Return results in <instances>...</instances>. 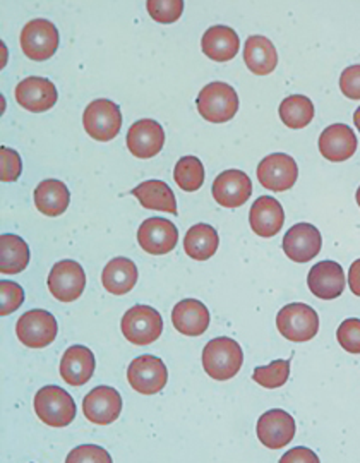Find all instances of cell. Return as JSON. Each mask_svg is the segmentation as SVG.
Returning <instances> with one entry per match:
<instances>
[{
  "label": "cell",
  "mask_w": 360,
  "mask_h": 463,
  "mask_svg": "<svg viewBox=\"0 0 360 463\" xmlns=\"http://www.w3.org/2000/svg\"><path fill=\"white\" fill-rule=\"evenodd\" d=\"M244 364L241 345L229 336H218L203 350V367L214 381H229L237 376Z\"/></svg>",
  "instance_id": "1"
},
{
  "label": "cell",
  "mask_w": 360,
  "mask_h": 463,
  "mask_svg": "<svg viewBox=\"0 0 360 463\" xmlns=\"http://www.w3.org/2000/svg\"><path fill=\"white\" fill-rule=\"evenodd\" d=\"M74 398L64 388L49 384L34 395V412L50 428H67L76 419Z\"/></svg>",
  "instance_id": "2"
},
{
  "label": "cell",
  "mask_w": 360,
  "mask_h": 463,
  "mask_svg": "<svg viewBox=\"0 0 360 463\" xmlns=\"http://www.w3.org/2000/svg\"><path fill=\"white\" fill-rule=\"evenodd\" d=\"M197 112L212 124H223L237 116L239 95L227 83L214 81L206 84L196 99Z\"/></svg>",
  "instance_id": "3"
},
{
  "label": "cell",
  "mask_w": 360,
  "mask_h": 463,
  "mask_svg": "<svg viewBox=\"0 0 360 463\" xmlns=\"http://www.w3.org/2000/svg\"><path fill=\"white\" fill-rule=\"evenodd\" d=\"M277 328L283 338L295 344H304L317 335L319 316L311 306L294 302L281 307V311L277 316Z\"/></svg>",
  "instance_id": "4"
},
{
  "label": "cell",
  "mask_w": 360,
  "mask_h": 463,
  "mask_svg": "<svg viewBox=\"0 0 360 463\" xmlns=\"http://www.w3.org/2000/svg\"><path fill=\"white\" fill-rule=\"evenodd\" d=\"M120 328L132 345H149L160 338L164 319L155 307L139 304L122 316Z\"/></svg>",
  "instance_id": "5"
},
{
  "label": "cell",
  "mask_w": 360,
  "mask_h": 463,
  "mask_svg": "<svg viewBox=\"0 0 360 463\" xmlns=\"http://www.w3.org/2000/svg\"><path fill=\"white\" fill-rule=\"evenodd\" d=\"M84 131L95 141H112L122 128V114L118 105L110 99L91 101L82 114Z\"/></svg>",
  "instance_id": "6"
},
{
  "label": "cell",
  "mask_w": 360,
  "mask_h": 463,
  "mask_svg": "<svg viewBox=\"0 0 360 463\" xmlns=\"http://www.w3.org/2000/svg\"><path fill=\"white\" fill-rule=\"evenodd\" d=\"M59 30L47 19H33L21 32V49L36 62L49 61L59 49Z\"/></svg>",
  "instance_id": "7"
},
{
  "label": "cell",
  "mask_w": 360,
  "mask_h": 463,
  "mask_svg": "<svg viewBox=\"0 0 360 463\" xmlns=\"http://www.w3.org/2000/svg\"><path fill=\"white\" fill-rule=\"evenodd\" d=\"M59 325L53 316L43 309L28 311L17 319V340L30 348H45L55 342Z\"/></svg>",
  "instance_id": "8"
},
{
  "label": "cell",
  "mask_w": 360,
  "mask_h": 463,
  "mask_svg": "<svg viewBox=\"0 0 360 463\" xmlns=\"http://www.w3.org/2000/svg\"><path fill=\"white\" fill-rule=\"evenodd\" d=\"M128 381L137 393L155 395L162 392L168 383V369L160 357L141 355L129 364Z\"/></svg>",
  "instance_id": "9"
},
{
  "label": "cell",
  "mask_w": 360,
  "mask_h": 463,
  "mask_svg": "<svg viewBox=\"0 0 360 463\" xmlns=\"http://www.w3.org/2000/svg\"><path fill=\"white\" fill-rule=\"evenodd\" d=\"M50 294L61 302H74L86 288V273L78 261L62 260L50 269Z\"/></svg>",
  "instance_id": "10"
},
{
  "label": "cell",
  "mask_w": 360,
  "mask_h": 463,
  "mask_svg": "<svg viewBox=\"0 0 360 463\" xmlns=\"http://www.w3.org/2000/svg\"><path fill=\"white\" fill-rule=\"evenodd\" d=\"M298 177L297 162L287 153H273L262 158L258 165V179L264 189L285 193L294 187Z\"/></svg>",
  "instance_id": "11"
},
{
  "label": "cell",
  "mask_w": 360,
  "mask_h": 463,
  "mask_svg": "<svg viewBox=\"0 0 360 463\" xmlns=\"http://www.w3.org/2000/svg\"><path fill=\"white\" fill-rule=\"evenodd\" d=\"M82 412L91 424H114L122 412V397L112 386H97L82 400Z\"/></svg>",
  "instance_id": "12"
},
{
  "label": "cell",
  "mask_w": 360,
  "mask_h": 463,
  "mask_svg": "<svg viewBox=\"0 0 360 463\" xmlns=\"http://www.w3.org/2000/svg\"><path fill=\"white\" fill-rule=\"evenodd\" d=\"M137 242L147 254L164 256L177 246L179 231L166 218H147L137 231Z\"/></svg>",
  "instance_id": "13"
},
{
  "label": "cell",
  "mask_w": 360,
  "mask_h": 463,
  "mask_svg": "<svg viewBox=\"0 0 360 463\" xmlns=\"http://www.w3.org/2000/svg\"><path fill=\"white\" fill-rule=\"evenodd\" d=\"M281 246L289 260L295 263H308L321 252V232L311 223H297L285 233Z\"/></svg>",
  "instance_id": "14"
},
{
  "label": "cell",
  "mask_w": 360,
  "mask_h": 463,
  "mask_svg": "<svg viewBox=\"0 0 360 463\" xmlns=\"http://www.w3.org/2000/svg\"><path fill=\"white\" fill-rule=\"evenodd\" d=\"M126 143L136 158H153L164 149V128L153 118H141L129 128Z\"/></svg>",
  "instance_id": "15"
},
{
  "label": "cell",
  "mask_w": 360,
  "mask_h": 463,
  "mask_svg": "<svg viewBox=\"0 0 360 463\" xmlns=\"http://www.w3.org/2000/svg\"><path fill=\"white\" fill-rule=\"evenodd\" d=\"M213 198L223 208H239L252 194V183L242 170H225L214 179Z\"/></svg>",
  "instance_id": "16"
},
{
  "label": "cell",
  "mask_w": 360,
  "mask_h": 463,
  "mask_svg": "<svg viewBox=\"0 0 360 463\" xmlns=\"http://www.w3.org/2000/svg\"><path fill=\"white\" fill-rule=\"evenodd\" d=\"M256 430L264 447L270 449H281L294 439V417L279 409L268 411L260 417Z\"/></svg>",
  "instance_id": "17"
},
{
  "label": "cell",
  "mask_w": 360,
  "mask_h": 463,
  "mask_svg": "<svg viewBox=\"0 0 360 463\" xmlns=\"http://www.w3.org/2000/svg\"><path fill=\"white\" fill-rule=\"evenodd\" d=\"M16 101L28 112L42 114L50 110L57 103V88L45 78H26L17 84L14 91Z\"/></svg>",
  "instance_id": "18"
},
{
  "label": "cell",
  "mask_w": 360,
  "mask_h": 463,
  "mask_svg": "<svg viewBox=\"0 0 360 463\" xmlns=\"http://www.w3.org/2000/svg\"><path fill=\"white\" fill-rule=\"evenodd\" d=\"M308 285L312 296L321 300H335L344 294L346 285L344 268L335 261H319L309 269Z\"/></svg>",
  "instance_id": "19"
},
{
  "label": "cell",
  "mask_w": 360,
  "mask_h": 463,
  "mask_svg": "<svg viewBox=\"0 0 360 463\" xmlns=\"http://www.w3.org/2000/svg\"><path fill=\"white\" fill-rule=\"evenodd\" d=\"M319 153L327 162L340 164L352 158L357 151V136L346 124H333L319 136Z\"/></svg>",
  "instance_id": "20"
},
{
  "label": "cell",
  "mask_w": 360,
  "mask_h": 463,
  "mask_svg": "<svg viewBox=\"0 0 360 463\" xmlns=\"http://www.w3.org/2000/svg\"><path fill=\"white\" fill-rule=\"evenodd\" d=\"M251 229L264 239L275 237L285 223V212L279 201L271 196H261L256 199L249 212Z\"/></svg>",
  "instance_id": "21"
},
{
  "label": "cell",
  "mask_w": 360,
  "mask_h": 463,
  "mask_svg": "<svg viewBox=\"0 0 360 463\" xmlns=\"http://www.w3.org/2000/svg\"><path fill=\"white\" fill-rule=\"evenodd\" d=\"M212 316L208 307L196 298H185L172 311V323L175 330L185 336H201L210 328Z\"/></svg>",
  "instance_id": "22"
},
{
  "label": "cell",
  "mask_w": 360,
  "mask_h": 463,
  "mask_svg": "<svg viewBox=\"0 0 360 463\" xmlns=\"http://www.w3.org/2000/svg\"><path fill=\"white\" fill-rule=\"evenodd\" d=\"M95 355L84 345H72L67 348L61 359V376L71 386H82L91 380L95 373Z\"/></svg>",
  "instance_id": "23"
},
{
  "label": "cell",
  "mask_w": 360,
  "mask_h": 463,
  "mask_svg": "<svg viewBox=\"0 0 360 463\" xmlns=\"http://www.w3.org/2000/svg\"><path fill=\"white\" fill-rule=\"evenodd\" d=\"M201 49L206 57L214 62H229L241 49V40L235 30L230 26H212L203 34Z\"/></svg>",
  "instance_id": "24"
},
{
  "label": "cell",
  "mask_w": 360,
  "mask_h": 463,
  "mask_svg": "<svg viewBox=\"0 0 360 463\" xmlns=\"http://www.w3.org/2000/svg\"><path fill=\"white\" fill-rule=\"evenodd\" d=\"M244 61L249 71L256 76H268L279 66V52L270 38L254 34L247 38Z\"/></svg>",
  "instance_id": "25"
},
{
  "label": "cell",
  "mask_w": 360,
  "mask_h": 463,
  "mask_svg": "<svg viewBox=\"0 0 360 463\" xmlns=\"http://www.w3.org/2000/svg\"><path fill=\"white\" fill-rule=\"evenodd\" d=\"M137 266L128 258H115L109 261L101 273V283L109 294L126 296L137 283Z\"/></svg>",
  "instance_id": "26"
},
{
  "label": "cell",
  "mask_w": 360,
  "mask_h": 463,
  "mask_svg": "<svg viewBox=\"0 0 360 463\" xmlns=\"http://www.w3.org/2000/svg\"><path fill=\"white\" fill-rule=\"evenodd\" d=\"M71 203V193L67 185L57 179H47L34 189V206L45 216H59L66 213Z\"/></svg>",
  "instance_id": "27"
},
{
  "label": "cell",
  "mask_w": 360,
  "mask_h": 463,
  "mask_svg": "<svg viewBox=\"0 0 360 463\" xmlns=\"http://www.w3.org/2000/svg\"><path fill=\"white\" fill-rule=\"evenodd\" d=\"M147 210H158L177 215V199L168 184L164 181H147L131 191Z\"/></svg>",
  "instance_id": "28"
},
{
  "label": "cell",
  "mask_w": 360,
  "mask_h": 463,
  "mask_svg": "<svg viewBox=\"0 0 360 463\" xmlns=\"http://www.w3.org/2000/svg\"><path fill=\"white\" fill-rule=\"evenodd\" d=\"M30 265V248L14 233L0 235V273L17 275Z\"/></svg>",
  "instance_id": "29"
},
{
  "label": "cell",
  "mask_w": 360,
  "mask_h": 463,
  "mask_svg": "<svg viewBox=\"0 0 360 463\" xmlns=\"http://www.w3.org/2000/svg\"><path fill=\"white\" fill-rule=\"evenodd\" d=\"M220 246V237L212 225L197 223L184 237V250L191 260L206 261L213 258Z\"/></svg>",
  "instance_id": "30"
},
{
  "label": "cell",
  "mask_w": 360,
  "mask_h": 463,
  "mask_svg": "<svg viewBox=\"0 0 360 463\" xmlns=\"http://www.w3.org/2000/svg\"><path fill=\"white\" fill-rule=\"evenodd\" d=\"M279 118L290 129H304L314 118V105L304 95H292L279 103Z\"/></svg>",
  "instance_id": "31"
},
{
  "label": "cell",
  "mask_w": 360,
  "mask_h": 463,
  "mask_svg": "<svg viewBox=\"0 0 360 463\" xmlns=\"http://www.w3.org/2000/svg\"><path fill=\"white\" fill-rule=\"evenodd\" d=\"M174 179L182 191L196 193L204 184V166L196 156H182L174 170Z\"/></svg>",
  "instance_id": "32"
},
{
  "label": "cell",
  "mask_w": 360,
  "mask_h": 463,
  "mask_svg": "<svg viewBox=\"0 0 360 463\" xmlns=\"http://www.w3.org/2000/svg\"><path fill=\"white\" fill-rule=\"evenodd\" d=\"M289 378H290V361H283V359L273 361L271 364L256 367L252 373V380L268 390L281 388Z\"/></svg>",
  "instance_id": "33"
},
{
  "label": "cell",
  "mask_w": 360,
  "mask_h": 463,
  "mask_svg": "<svg viewBox=\"0 0 360 463\" xmlns=\"http://www.w3.org/2000/svg\"><path fill=\"white\" fill-rule=\"evenodd\" d=\"M147 13L160 24L175 23L184 11L182 0H149L147 4Z\"/></svg>",
  "instance_id": "34"
},
{
  "label": "cell",
  "mask_w": 360,
  "mask_h": 463,
  "mask_svg": "<svg viewBox=\"0 0 360 463\" xmlns=\"http://www.w3.org/2000/svg\"><path fill=\"white\" fill-rule=\"evenodd\" d=\"M336 340L352 355H360V319L348 317L336 330Z\"/></svg>",
  "instance_id": "35"
},
{
  "label": "cell",
  "mask_w": 360,
  "mask_h": 463,
  "mask_svg": "<svg viewBox=\"0 0 360 463\" xmlns=\"http://www.w3.org/2000/svg\"><path fill=\"white\" fill-rule=\"evenodd\" d=\"M0 298H2L0 315L9 316L23 306L24 290L14 281L2 280L0 281Z\"/></svg>",
  "instance_id": "36"
},
{
  "label": "cell",
  "mask_w": 360,
  "mask_h": 463,
  "mask_svg": "<svg viewBox=\"0 0 360 463\" xmlns=\"http://www.w3.org/2000/svg\"><path fill=\"white\" fill-rule=\"evenodd\" d=\"M21 172H23L21 156L14 149L2 146L0 148V179H2V183H14L19 179Z\"/></svg>",
  "instance_id": "37"
},
{
  "label": "cell",
  "mask_w": 360,
  "mask_h": 463,
  "mask_svg": "<svg viewBox=\"0 0 360 463\" xmlns=\"http://www.w3.org/2000/svg\"><path fill=\"white\" fill-rule=\"evenodd\" d=\"M112 463V457L109 455V451H105L103 448L97 445H82V447L74 448L69 455H67V463Z\"/></svg>",
  "instance_id": "38"
},
{
  "label": "cell",
  "mask_w": 360,
  "mask_h": 463,
  "mask_svg": "<svg viewBox=\"0 0 360 463\" xmlns=\"http://www.w3.org/2000/svg\"><path fill=\"white\" fill-rule=\"evenodd\" d=\"M340 90L346 99H360V66L345 69L340 76Z\"/></svg>",
  "instance_id": "39"
},
{
  "label": "cell",
  "mask_w": 360,
  "mask_h": 463,
  "mask_svg": "<svg viewBox=\"0 0 360 463\" xmlns=\"http://www.w3.org/2000/svg\"><path fill=\"white\" fill-rule=\"evenodd\" d=\"M281 463L285 462H300V463H306V462H314L317 463L319 462V458L312 453L311 449H308V448H295V449H292L290 453H287V455H283L281 457V460H279Z\"/></svg>",
  "instance_id": "40"
},
{
  "label": "cell",
  "mask_w": 360,
  "mask_h": 463,
  "mask_svg": "<svg viewBox=\"0 0 360 463\" xmlns=\"http://www.w3.org/2000/svg\"><path fill=\"white\" fill-rule=\"evenodd\" d=\"M348 287L354 296L360 298V260L354 261L348 269Z\"/></svg>",
  "instance_id": "41"
},
{
  "label": "cell",
  "mask_w": 360,
  "mask_h": 463,
  "mask_svg": "<svg viewBox=\"0 0 360 463\" xmlns=\"http://www.w3.org/2000/svg\"><path fill=\"white\" fill-rule=\"evenodd\" d=\"M354 122H355V126H357V129L360 131V107L355 110V114H354Z\"/></svg>",
  "instance_id": "42"
},
{
  "label": "cell",
  "mask_w": 360,
  "mask_h": 463,
  "mask_svg": "<svg viewBox=\"0 0 360 463\" xmlns=\"http://www.w3.org/2000/svg\"><path fill=\"white\" fill-rule=\"evenodd\" d=\"M355 199H357V204L360 206V187L357 189V194H355Z\"/></svg>",
  "instance_id": "43"
}]
</instances>
